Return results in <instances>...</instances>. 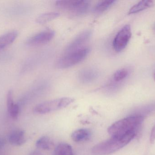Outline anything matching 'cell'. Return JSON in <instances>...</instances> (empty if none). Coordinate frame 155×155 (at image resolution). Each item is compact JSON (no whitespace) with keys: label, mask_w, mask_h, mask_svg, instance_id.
I'll list each match as a JSON object with an SVG mask.
<instances>
[{"label":"cell","mask_w":155,"mask_h":155,"mask_svg":"<svg viewBox=\"0 0 155 155\" xmlns=\"http://www.w3.org/2000/svg\"><path fill=\"white\" fill-rule=\"evenodd\" d=\"M136 135V133L133 132L122 137H111L94 146L92 149V153L94 155L111 154L128 144Z\"/></svg>","instance_id":"cell-1"},{"label":"cell","mask_w":155,"mask_h":155,"mask_svg":"<svg viewBox=\"0 0 155 155\" xmlns=\"http://www.w3.org/2000/svg\"><path fill=\"white\" fill-rule=\"evenodd\" d=\"M141 116H129L116 122L108 128L107 132L111 137H122L131 133H136L143 122Z\"/></svg>","instance_id":"cell-2"},{"label":"cell","mask_w":155,"mask_h":155,"mask_svg":"<svg viewBox=\"0 0 155 155\" xmlns=\"http://www.w3.org/2000/svg\"><path fill=\"white\" fill-rule=\"evenodd\" d=\"M88 47H83L67 52L60 58L56 63V66L60 69L69 68L82 62L89 53Z\"/></svg>","instance_id":"cell-3"},{"label":"cell","mask_w":155,"mask_h":155,"mask_svg":"<svg viewBox=\"0 0 155 155\" xmlns=\"http://www.w3.org/2000/svg\"><path fill=\"white\" fill-rule=\"evenodd\" d=\"M74 99L71 97H63L43 102L34 108L35 113L44 114L67 107L73 103Z\"/></svg>","instance_id":"cell-4"},{"label":"cell","mask_w":155,"mask_h":155,"mask_svg":"<svg viewBox=\"0 0 155 155\" xmlns=\"http://www.w3.org/2000/svg\"><path fill=\"white\" fill-rule=\"evenodd\" d=\"M57 7L74 13L76 15L85 13L90 5V2L86 0H62L56 2Z\"/></svg>","instance_id":"cell-5"},{"label":"cell","mask_w":155,"mask_h":155,"mask_svg":"<svg viewBox=\"0 0 155 155\" xmlns=\"http://www.w3.org/2000/svg\"><path fill=\"white\" fill-rule=\"evenodd\" d=\"M132 36L131 26H124L116 35L113 41V47L117 52L123 51L127 45Z\"/></svg>","instance_id":"cell-6"},{"label":"cell","mask_w":155,"mask_h":155,"mask_svg":"<svg viewBox=\"0 0 155 155\" xmlns=\"http://www.w3.org/2000/svg\"><path fill=\"white\" fill-rule=\"evenodd\" d=\"M55 32L53 30H46L35 35L29 38L26 44L29 46H37L47 43L54 36Z\"/></svg>","instance_id":"cell-7"},{"label":"cell","mask_w":155,"mask_h":155,"mask_svg":"<svg viewBox=\"0 0 155 155\" xmlns=\"http://www.w3.org/2000/svg\"><path fill=\"white\" fill-rule=\"evenodd\" d=\"M91 35V32L90 31L81 33L69 45L66 49V52L83 47L82 45L89 39Z\"/></svg>","instance_id":"cell-8"},{"label":"cell","mask_w":155,"mask_h":155,"mask_svg":"<svg viewBox=\"0 0 155 155\" xmlns=\"http://www.w3.org/2000/svg\"><path fill=\"white\" fill-rule=\"evenodd\" d=\"M9 141L11 144L16 146L23 144L26 141L24 131L20 129L13 131L9 136Z\"/></svg>","instance_id":"cell-9"},{"label":"cell","mask_w":155,"mask_h":155,"mask_svg":"<svg viewBox=\"0 0 155 155\" xmlns=\"http://www.w3.org/2000/svg\"><path fill=\"white\" fill-rule=\"evenodd\" d=\"M71 137L76 143H83L88 141L90 139L91 133L88 129H78L72 133Z\"/></svg>","instance_id":"cell-10"},{"label":"cell","mask_w":155,"mask_h":155,"mask_svg":"<svg viewBox=\"0 0 155 155\" xmlns=\"http://www.w3.org/2000/svg\"><path fill=\"white\" fill-rule=\"evenodd\" d=\"M18 36V32L13 31L5 33L0 36V50L4 49L12 44Z\"/></svg>","instance_id":"cell-11"},{"label":"cell","mask_w":155,"mask_h":155,"mask_svg":"<svg viewBox=\"0 0 155 155\" xmlns=\"http://www.w3.org/2000/svg\"><path fill=\"white\" fill-rule=\"evenodd\" d=\"M155 2L151 0H143L140 1L138 3L136 4L133 6L129 11V14H133L139 12L143 10H145L150 7L153 6Z\"/></svg>","instance_id":"cell-12"},{"label":"cell","mask_w":155,"mask_h":155,"mask_svg":"<svg viewBox=\"0 0 155 155\" xmlns=\"http://www.w3.org/2000/svg\"><path fill=\"white\" fill-rule=\"evenodd\" d=\"M36 147L44 150H50L54 146L53 141L47 136H43L39 138L36 144Z\"/></svg>","instance_id":"cell-13"},{"label":"cell","mask_w":155,"mask_h":155,"mask_svg":"<svg viewBox=\"0 0 155 155\" xmlns=\"http://www.w3.org/2000/svg\"><path fill=\"white\" fill-rule=\"evenodd\" d=\"M54 155H74L73 151L69 144L62 143L56 147Z\"/></svg>","instance_id":"cell-14"},{"label":"cell","mask_w":155,"mask_h":155,"mask_svg":"<svg viewBox=\"0 0 155 155\" xmlns=\"http://www.w3.org/2000/svg\"><path fill=\"white\" fill-rule=\"evenodd\" d=\"M60 16V13L56 12L45 13L39 15L36 18V22L39 24H44Z\"/></svg>","instance_id":"cell-15"},{"label":"cell","mask_w":155,"mask_h":155,"mask_svg":"<svg viewBox=\"0 0 155 155\" xmlns=\"http://www.w3.org/2000/svg\"><path fill=\"white\" fill-rule=\"evenodd\" d=\"M97 76V72L95 70L92 69L83 70L79 75L80 80L84 82H89L94 79Z\"/></svg>","instance_id":"cell-16"},{"label":"cell","mask_w":155,"mask_h":155,"mask_svg":"<svg viewBox=\"0 0 155 155\" xmlns=\"http://www.w3.org/2000/svg\"><path fill=\"white\" fill-rule=\"evenodd\" d=\"M114 0H105L99 2L95 6L94 11L95 12L100 13L107 10L115 2Z\"/></svg>","instance_id":"cell-17"},{"label":"cell","mask_w":155,"mask_h":155,"mask_svg":"<svg viewBox=\"0 0 155 155\" xmlns=\"http://www.w3.org/2000/svg\"><path fill=\"white\" fill-rule=\"evenodd\" d=\"M128 73V71L126 69H120L115 73L114 79L115 82H120L125 79L127 76Z\"/></svg>","instance_id":"cell-18"},{"label":"cell","mask_w":155,"mask_h":155,"mask_svg":"<svg viewBox=\"0 0 155 155\" xmlns=\"http://www.w3.org/2000/svg\"><path fill=\"white\" fill-rule=\"evenodd\" d=\"M8 112L12 118L16 119L18 117L20 112L19 106L18 104H15L12 107L10 110H8Z\"/></svg>","instance_id":"cell-19"},{"label":"cell","mask_w":155,"mask_h":155,"mask_svg":"<svg viewBox=\"0 0 155 155\" xmlns=\"http://www.w3.org/2000/svg\"><path fill=\"white\" fill-rule=\"evenodd\" d=\"M6 104H7V110H9L15 104L14 103L13 93L12 90L8 91L6 96Z\"/></svg>","instance_id":"cell-20"},{"label":"cell","mask_w":155,"mask_h":155,"mask_svg":"<svg viewBox=\"0 0 155 155\" xmlns=\"http://www.w3.org/2000/svg\"><path fill=\"white\" fill-rule=\"evenodd\" d=\"M155 141V125L152 129L151 132V136H150V142L153 144Z\"/></svg>","instance_id":"cell-21"},{"label":"cell","mask_w":155,"mask_h":155,"mask_svg":"<svg viewBox=\"0 0 155 155\" xmlns=\"http://www.w3.org/2000/svg\"><path fill=\"white\" fill-rule=\"evenodd\" d=\"M6 141L5 138L0 137V150L5 145Z\"/></svg>","instance_id":"cell-22"},{"label":"cell","mask_w":155,"mask_h":155,"mask_svg":"<svg viewBox=\"0 0 155 155\" xmlns=\"http://www.w3.org/2000/svg\"><path fill=\"white\" fill-rule=\"evenodd\" d=\"M154 80H155V74H154Z\"/></svg>","instance_id":"cell-23"}]
</instances>
